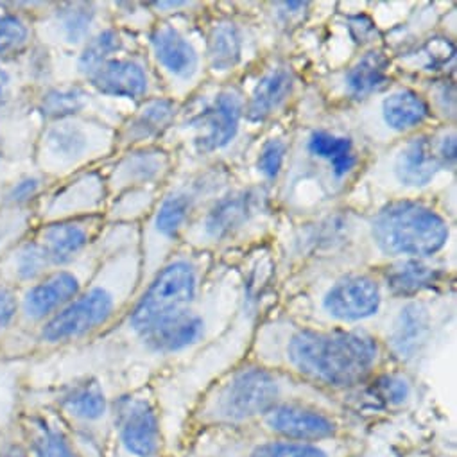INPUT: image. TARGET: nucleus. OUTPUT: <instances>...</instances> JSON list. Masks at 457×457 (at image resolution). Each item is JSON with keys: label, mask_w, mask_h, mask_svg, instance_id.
<instances>
[{"label": "nucleus", "mask_w": 457, "mask_h": 457, "mask_svg": "<svg viewBox=\"0 0 457 457\" xmlns=\"http://www.w3.org/2000/svg\"><path fill=\"white\" fill-rule=\"evenodd\" d=\"M56 21L69 46H85L92 38V29L97 21V10L94 4H65L58 10Z\"/></svg>", "instance_id": "33"}, {"label": "nucleus", "mask_w": 457, "mask_h": 457, "mask_svg": "<svg viewBox=\"0 0 457 457\" xmlns=\"http://www.w3.org/2000/svg\"><path fill=\"white\" fill-rule=\"evenodd\" d=\"M4 457H26V453H24V450H22L21 446H12V448L4 453Z\"/></svg>", "instance_id": "44"}, {"label": "nucleus", "mask_w": 457, "mask_h": 457, "mask_svg": "<svg viewBox=\"0 0 457 457\" xmlns=\"http://www.w3.org/2000/svg\"><path fill=\"white\" fill-rule=\"evenodd\" d=\"M106 271L101 280L81 291V295L46 321L40 339L47 345H63L87 337L88 334L108 325L128 296L135 289L140 277V257L128 252L120 270Z\"/></svg>", "instance_id": "5"}, {"label": "nucleus", "mask_w": 457, "mask_h": 457, "mask_svg": "<svg viewBox=\"0 0 457 457\" xmlns=\"http://www.w3.org/2000/svg\"><path fill=\"white\" fill-rule=\"evenodd\" d=\"M355 234V222L350 213L330 212L312 222H307L295 234L293 248L296 255L312 257L337 250Z\"/></svg>", "instance_id": "24"}, {"label": "nucleus", "mask_w": 457, "mask_h": 457, "mask_svg": "<svg viewBox=\"0 0 457 457\" xmlns=\"http://www.w3.org/2000/svg\"><path fill=\"white\" fill-rule=\"evenodd\" d=\"M90 87L101 96L140 101L149 96L151 76L138 58H113L87 78Z\"/></svg>", "instance_id": "21"}, {"label": "nucleus", "mask_w": 457, "mask_h": 457, "mask_svg": "<svg viewBox=\"0 0 457 457\" xmlns=\"http://www.w3.org/2000/svg\"><path fill=\"white\" fill-rule=\"evenodd\" d=\"M291 400L346 409L334 396L248 357L204 387L187 412L179 439L210 430L252 428L271 409Z\"/></svg>", "instance_id": "2"}, {"label": "nucleus", "mask_w": 457, "mask_h": 457, "mask_svg": "<svg viewBox=\"0 0 457 457\" xmlns=\"http://www.w3.org/2000/svg\"><path fill=\"white\" fill-rule=\"evenodd\" d=\"M224 328L226 323H219L199 298L194 305L163 318L133 345L145 361L163 366L203 350L217 341Z\"/></svg>", "instance_id": "10"}, {"label": "nucleus", "mask_w": 457, "mask_h": 457, "mask_svg": "<svg viewBox=\"0 0 457 457\" xmlns=\"http://www.w3.org/2000/svg\"><path fill=\"white\" fill-rule=\"evenodd\" d=\"M17 309L19 303L13 291L6 286H0V332L10 327V323L17 316Z\"/></svg>", "instance_id": "42"}, {"label": "nucleus", "mask_w": 457, "mask_h": 457, "mask_svg": "<svg viewBox=\"0 0 457 457\" xmlns=\"http://www.w3.org/2000/svg\"><path fill=\"white\" fill-rule=\"evenodd\" d=\"M94 145L92 131L85 124L69 119L60 120L46 133V149L49 156L62 165H74L83 160Z\"/></svg>", "instance_id": "30"}, {"label": "nucleus", "mask_w": 457, "mask_h": 457, "mask_svg": "<svg viewBox=\"0 0 457 457\" xmlns=\"http://www.w3.org/2000/svg\"><path fill=\"white\" fill-rule=\"evenodd\" d=\"M117 457H165L162 411L151 389L120 395L112 403Z\"/></svg>", "instance_id": "12"}, {"label": "nucleus", "mask_w": 457, "mask_h": 457, "mask_svg": "<svg viewBox=\"0 0 457 457\" xmlns=\"http://www.w3.org/2000/svg\"><path fill=\"white\" fill-rule=\"evenodd\" d=\"M389 169L400 188L421 190L428 187L445 169L436 153L434 133H414L402 142L391 156Z\"/></svg>", "instance_id": "17"}, {"label": "nucleus", "mask_w": 457, "mask_h": 457, "mask_svg": "<svg viewBox=\"0 0 457 457\" xmlns=\"http://www.w3.org/2000/svg\"><path fill=\"white\" fill-rule=\"evenodd\" d=\"M181 108L174 97H149L129 117L120 131L124 145L145 147L163 137L174 124Z\"/></svg>", "instance_id": "23"}, {"label": "nucleus", "mask_w": 457, "mask_h": 457, "mask_svg": "<svg viewBox=\"0 0 457 457\" xmlns=\"http://www.w3.org/2000/svg\"><path fill=\"white\" fill-rule=\"evenodd\" d=\"M29 42V28L17 15H0V56L21 53Z\"/></svg>", "instance_id": "37"}, {"label": "nucleus", "mask_w": 457, "mask_h": 457, "mask_svg": "<svg viewBox=\"0 0 457 457\" xmlns=\"http://www.w3.org/2000/svg\"><path fill=\"white\" fill-rule=\"evenodd\" d=\"M172 169V156L162 147H135L120 158L112 174V185L117 190L158 187Z\"/></svg>", "instance_id": "22"}, {"label": "nucleus", "mask_w": 457, "mask_h": 457, "mask_svg": "<svg viewBox=\"0 0 457 457\" xmlns=\"http://www.w3.org/2000/svg\"><path fill=\"white\" fill-rule=\"evenodd\" d=\"M430 110L437 108L439 113L450 120H453L455 117V88L452 81H441L439 85H436L432 88L430 97H425Z\"/></svg>", "instance_id": "39"}, {"label": "nucleus", "mask_w": 457, "mask_h": 457, "mask_svg": "<svg viewBox=\"0 0 457 457\" xmlns=\"http://www.w3.org/2000/svg\"><path fill=\"white\" fill-rule=\"evenodd\" d=\"M296 88V74L287 63L268 67L252 94L245 101V120L248 124H264L280 113Z\"/></svg>", "instance_id": "19"}, {"label": "nucleus", "mask_w": 457, "mask_h": 457, "mask_svg": "<svg viewBox=\"0 0 457 457\" xmlns=\"http://www.w3.org/2000/svg\"><path fill=\"white\" fill-rule=\"evenodd\" d=\"M0 158H3V145H0Z\"/></svg>", "instance_id": "45"}, {"label": "nucleus", "mask_w": 457, "mask_h": 457, "mask_svg": "<svg viewBox=\"0 0 457 457\" xmlns=\"http://www.w3.org/2000/svg\"><path fill=\"white\" fill-rule=\"evenodd\" d=\"M228 174L222 167L212 165L201 169L179 183H174L154 204L145 228V266L154 275L170 257L172 248L179 243L187 228L199 212L222 190H226Z\"/></svg>", "instance_id": "3"}, {"label": "nucleus", "mask_w": 457, "mask_h": 457, "mask_svg": "<svg viewBox=\"0 0 457 457\" xmlns=\"http://www.w3.org/2000/svg\"><path fill=\"white\" fill-rule=\"evenodd\" d=\"M10 87H12V76L4 67H0V104L8 99Z\"/></svg>", "instance_id": "43"}, {"label": "nucleus", "mask_w": 457, "mask_h": 457, "mask_svg": "<svg viewBox=\"0 0 457 457\" xmlns=\"http://www.w3.org/2000/svg\"><path fill=\"white\" fill-rule=\"evenodd\" d=\"M35 457H81L67 432L54 423L38 420L33 428Z\"/></svg>", "instance_id": "34"}, {"label": "nucleus", "mask_w": 457, "mask_h": 457, "mask_svg": "<svg viewBox=\"0 0 457 457\" xmlns=\"http://www.w3.org/2000/svg\"><path fill=\"white\" fill-rule=\"evenodd\" d=\"M63 411L85 427H99L112 418V403L97 378H83L72 384L62 396Z\"/></svg>", "instance_id": "28"}, {"label": "nucleus", "mask_w": 457, "mask_h": 457, "mask_svg": "<svg viewBox=\"0 0 457 457\" xmlns=\"http://www.w3.org/2000/svg\"><path fill=\"white\" fill-rule=\"evenodd\" d=\"M348 31L352 35V38L359 44H371L377 37H378V31L373 24V21L366 15H355V17H350L348 21Z\"/></svg>", "instance_id": "41"}, {"label": "nucleus", "mask_w": 457, "mask_h": 457, "mask_svg": "<svg viewBox=\"0 0 457 457\" xmlns=\"http://www.w3.org/2000/svg\"><path fill=\"white\" fill-rule=\"evenodd\" d=\"M197 255H170L153 275L147 289L131 307L124 321L131 343H137L163 318L199 300L204 264L203 257Z\"/></svg>", "instance_id": "8"}, {"label": "nucleus", "mask_w": 457, "mask_h": 457, "mask_svg": "<svg viewBox=\"0 0 457 457\" xmlns=\"http://www.w3.org/2000/svg\"><path fill=\"white\" fill-rule=\"evenodd\" d=\"M243 92L234 85H222L188 113L181 126L190 135V147L199 158H212L230 147L245 120Z\"/></svg>", "instance_id": "11"}, {"label": "nucleus", "mask_w": 457, "mask_h": 457, "mask_svg": "<svg viewBox=\"0 0 457 457\" xmlns=\"http://www.w3.org/2000/svg\"><path fill=\"white\" fill-rule=\"evenodd\" d=\"M434 144L436 153L445 165V169H453L455 165V131L453 128H445L441 135L434 133Z\"/></svg>", "instance_id": "40"}, {"label": "nucleus", "mask_w": 457, "mask_h": 457, "mask_svg": "<svg viewBox=\"0 0 457 457\" xmlns=\"http://www.w3.org/2000/svg\"><path fill=\"white\" fill-rule=\"evenodd\" d=\"M97 230L94 217H69L47 224L38 243L53 268H63L79 259L90 246Z\"/></svg>", "instance_id": "20"}, {"label": "nucleus", "mask_w": 457, "mask_h": 457, "mask_svg": "<svg viewBox=\"0 0 457 457\" xmlns=\"http://www.w3.org/2000/svg\"><path fill=\"white\" fill-rule=\"evenodd\" d=\"M289 149H291V145L284 137H273L262 144L257 162H255V167L264 181H268V183L278 181V178L282 176V172L287 167Z\"/></svg>", "instance_id": "36"}, {"label": "nucleus", "mask_w": 457, "mask_h": 457, "mask_svg": "<svg viewBox=\"0 0 457 457\" xmlns=\"http://www.w3.org/2000/svg\"><path fill=\"white\" fill-rule=\"evenodd\" d=\"M436 336V320L423 302L407 300L377 334L391 364L411 370L428 353Z\"/></svg>", "instance_id": "14"}, {"label": "nucleus", "mask_w": 457, "mask_h": 457, "mask_svg": "<svg viewBox=\"0 0 457 457\" xmlns=\"http://www.w3.org/2000/svg\"><path fill=\"white\" fill-rule=\"evenodd\" d=\"M245 29L234 19H217L206 35V65L215 76H228L245 60Z\"/></svg>", "instance_id": "26"}, {"label": "nucleus", "mask_w": 457, "mask_h": 457, "mask_svg": "<svg viewBox=\"0 0 457 457\" xmlns=\"http://www.w3.org/2000/svg\"><path fill=\"white\" fill-rule=\"evenodd\" d=\"M44 179L38 176H24L15 181L4 194V201L13 206H22L31 203L42 190Z\"/></svg>", "instance_id": "38"}, {"label": "nucleus", "mask_w": 457, "mask_h": 457, "mask_svg": "<svg viewBox=\"0 0 457 457\" xmlns=\"http://www.w3.org/2000/svg\"><path fill=\"white\" fill-rule=\"evenodd\" d=\"M359 420L343 407L309 400H291L271 409L252 428L298 443H332L357 439Z\"/></svg>", "instance_id": "9"}, {"label": "nucleus", "mask_w": 457, "mask_h": 457, "mask_svg": "<svg viewBox=\"0 0 457 457\" xmlns=\"http://www.w3.org/2000/svg\"><path fill=\"white\" fill-rule=\"evenodd\" d=\"M51 262L38 241L24 243L13 257V271L21 282H38L49 275Z\"/></svg>", "instance_id": "35"}, {"label": "nucleus", "mask_w": 457, "mask_h": 457, "mask_svg": "<svg viewBox=\"0 0 457 457\" xmlns=\"http://www.w3.org/2000/svg\"><path fill=\"white\" fill-rule=\"evenodd\" d=\"M273 204L264 185L222 190L192 220L181 241L194 250H213L243 243L270 226Z\"/></svg>", "instance_id": "4"}, {"label": "nucleus", "mask_w": 457, "mask_h": 457, "mask_svg": "<svg viewBox=\"0 0 457 457\" xmlns=\"http://www.w3.org/2000/svg\"><path fill=\"white\" fill-rule=\"evenodd\" d=\"M391 60L380 49L361 54L345 72L343 88L353 101H364L384 90L389 83Z\"/></svg>", "instance_id": "27"}, {"label": "nucleus", "mask_w": 457, "mask_h": 457, "mask_svg": "<svg viewBox=\"0 0 457 457\" xmlns=\"http://www.w3.org/2000/svg\"><path fill=\"white\" fill-rule=\"evenodd\" d=\"M368 228L375 248L395 259H432L450 237L448 220L441 212L407 197L386 203Z\"/></svg>", "instance_id": "6"}, {"label": "nucleus", "mask_w": 457, "mask_h": 457, "mask_svg": "<svg viewBox=\"0 0 457 457\" xmlns=\"http://www.w3.org/2000/svg\"><path fill=\"white\" fill-rule=\"evenodd\" d=\"M250 359L312 386L343 405L391 362L375 332L327 328L293 318L257 327Z\"/></svg>", "instance_id": "1"}, {"label": "nucleus", "mask_w": 457, "mask_h": 457, "mask_svg": "<svg viewBox=\"0 0 457 457\" xmlns=\"http://www.w3.org/2000/svg\"><path fill=\"white\" fill-rule=\"evenodd\" d=\"M359 439L298 443L255 428L210 430L179 439L178 457H357Z\"/></svg>", "instance_id": "7"}, {"label": "nucleus", "mask_w": 457, "mask_h": 457, "mask_svg": "<svg viewBox=\"0 0 457 457\" xmlns=\"http://www.w3.org/2000/svg\"><path fill=\"white\" fill-rule=\"evenodd\" d=\"M382 284L366 273H350L337 278L320 298V320L327 328H361L382 311Z\"/></svg>", "instance_id": "13"}, {"label": "nucleus", "mask_w": 457, "mask_h": 457, "mask_svg": "<svg viewBox=\"0 0 457 457\" xmlns=\"http://www.w3.org/2000/svg\"><path fill=\"white\" fill-rule=\"evenodd\" d=\"M149 49L160 78L172 88L174 99L188 94L199 83L203 58L179 28L170 22H158L149 33Z\"/></svg>", "instance_id": "15"}, {"label": "nucleus", "mask_w": 457, "mask_h": 457, "mask_svg": "<svg viewBox=\"0 0 457 457\" xmlns=\"http://www.w3.org/2000/svg\"><path fill=\"white\" fill-rule=\"evenodd\" d=\"M90 96L83 87L69 85L47 90L38 101V112L54 122L78 117L88 106Z\"/></svg>", "instance_id": "31"}, {"label": "nucleus", "mask_w": 457, "mask_h": 457, "mask_svg": "<svg viewBox=\"0 0 457 457\" xmlns=\"http://www.w3.org/2000/svg\"><path fill=\"white\" fill-rule=\"evenodd\" d=\"M378 115L387 133L414 135L430 120L432 110L425 96H421L418 90L400 87L382 97Z\"/></svg>", "instance_id": "25"}, {"label": "nucleus", "mask_w": 457, "mask_h": 457, "mask_svg": "<svg viewBox=\"0 0 457 457\" xmlns=\"http://www.w3.org/2000/svg\"><path fill=\"white\" fill-rule=\"evenodd\" d=\"M122 49H124V38L117 29L113 28L101 29L83 46V51L78 58V71L88 78L106 62L117 58V54Z\"/></svg>", "instance_id": "32"}, {"label": "nucleus", "mask_w": 457, "mask_h": 457, "mask_svg": "<svg viewBox=\"0 0 457 457\" xmlns=\"http://www.w3.org/2000/svg\"><path fill=\"white\" fill-rule=\"evenodd\" d=\"M303 163L316 169L318 183L343 190L361 169V151L355 140L341 131L312 128L303 138Z\"/></svg>", "instance_id": "16"}, {"label": "nucleus", "mask_w": 457, "mask_h": 457, "mask_svg": "<svg viewBox=\"0 0 457 457\" xmlns=\"http://www.w3.org/2000/svg\"><path fill=\"white\" fill-rule=\"evenodd\" d=\"M85 289L78 270H56L38 280L24 295V312L33 321H47L74 302Z\"/></svg>", "instance_id": "18"}, {"label": "nucleus", "mask_w": 457, "mask_h": 457, "mask_svg": "<svg viewBox=\"0 0 457 457\" xmlns=\"http://www.w3.org/2000/svg\"><path fill=\"white\" fill-rule=\"evenodd\" d=\"M445 273L428 266L425 261L402 259L382 271L380 284L398 298L412 300V296L441 284Z\"/></svg>", "instance_id": "29"}]
</instances>
